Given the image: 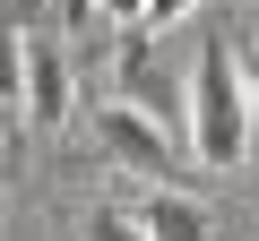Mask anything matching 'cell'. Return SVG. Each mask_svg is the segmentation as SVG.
<instances>
[{"label": "cell", "mask_w": 259, "mask_h": 241, "mask_svg": "<svg viewBox=\"0 0 259 241\" xmlns=\"http://www.w3.org/2000/svg\"><path fill=\"white\" fill-rule=\"evenodd\" d=\"M18 69H26V35H18V9L0 0V103H18Z\"/></svg>", "instance_id": "obj_5"}, {"label": "cell", "mask_w": 259, "mask_h": 241, "mask_svg": "<svg viewBox=\"0 0 259 241\" xmlns=\"http://www.w3.org/2000/svg\"><path fill=\"white\" fill-rule=\"evenodd\" d=\"M61 18H69V26H87V18H95V0H61Z\"/></svg>", "instance_id": "obj_10"}, {"label": "cell", "mask_w": 259, "mask_h": 241, "mask_svg": "<svg viewBox=\"0 0 259 241\" xmlns=\"http://www.w3.org/2000/svg\"><path fill=\"white\" fill-rule=\"evenodd\" d=\"M250 95H242V69H233V43H207L199 52V78H190V155L207 172H233L250 164Z\"/></svg>", "instance_id": "obj_1"}, {"label": "cell", "mask_w": 259, "mask_h": 241, "mask_svg": "<svg viewBox=\"0 0 259 241\" xmlns=\"http://www.w3.org/2000/svg\"><path fill=\"white\" fill-rule=\"evenodd\" d=\"M233 69H242V95H250V112H259V52H250V43H233Z\"/></svg>", "instance_id": "obj_8"}, {"label": "cell", "mask_w": 259, "mask_h": 241, "mask_svg": "<svg viewBox=\"0 0 259 241\" xmlns=\"http://www.w3.org/2000/svg\"><path fill=\"white\" fill-rule=\"evenodd\" d=\"M87 130H95V147H104L121 172H173V164H182V147L156 130V112H139V103H95Z\"/></svg>", "instance_id": "obj_2"}, {"label": "cell", "mask_w": 259, "mask_h": 241, "mask_svg": "<svg viewBox=\"0 0 259 241\" xmlns=\"http://www.w3.org/2000/svg\"><path fill=\"white\" fill-rule=\"evenodd\" d=\"M95 9H112V18L130 26V18H139V9H147V0H95Z\"/></svg>", "instance_id": "obj_9"}, {"label": "cell", "mask_w": 259, "mask_h": 241, "mask_svg": "<svg viewBox=\"0 0 259 241\" xmlns=\"http://www.w3.org/2000/svg\"><path fill=\"white\" fill-rule=\"evenodd\" d=\"M173 18H190V0H147V9H139V26L156 35V26H173Z\"/></svg>", "instance_id": "obj_7"}, {"label": "cell", "mask_w": 259, "mask_h": 241, "mask_svg": "<svg viewBox=\"0 0 259 241\" xmlns=\"http://www.w3.org/2000/svg\"><path fill=\"white\" fill-rule=\"evenodd\" d=\"M18 103L44 120V130H61V120H69L78 86H69V61H61V43H26V69H18Z\"/></svg>", "instance_id": "obj_3"}, {"label": "cell", "mask_w": 259, "mask_h": 241, "mask_svg": "<svg viewBox=\"0 0 259 241\" xmlns=\"http://www.w3.org/2000/svg\"><path fill=\"white\" fill-rule=\"evenodd\" d=\"M78 241H147V232H139L130 207H87V215H78Z\"/></svg>", "instance_id": "obj_6"}, {"label": "cell", "mask_w": 259, "mask_h": 241, "mask_svg": "<svg viewBox=\"0 0 259 241\" xmlns=\"http://www.w3.org/2000/svg\"><path fill=\"white\" fill-rule=\"evenodd\" d=\"M130 215H139L147 241H216V224H207L199 198H182V190H139V198H130Z\"/></svg>", "instance_id": "obj_4"}]
</instances>
